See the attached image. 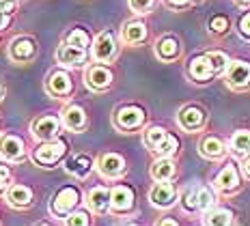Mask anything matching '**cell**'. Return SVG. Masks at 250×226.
<instances>
[{"mask_svg":"<svg viewBox=\"0 0 250 226\" xmlns=\"http://www.w3.org/2000/svg\"><path fill=\"white\" fill-rule=\"evenodd\" d=\"M145 123V112L138 106H125L119 108L114 114V125L119 129H136Z\"/></svg>","mask_w":250,"mask_h":226,"instance_id":"6da1fadb","label":"cell"},{"mask_svg":"<svg viewBox=\"0 0 250 226\" xmlns=\"http://www.w3.org/2000/svg\"><path fill=\"white\" fill-rule=\"evenodd\" d=\"M117 54V43H114V37L110 30H104L97 35L95 43H93V59L100 62H108L114 59Z\"/></svg>","mask_w":250,"mask_h":226,"instance_id":"7a4b0ae2","label":"cell"},{"mask_svg":"<svg viewBox=\"0 0 250 226\" xmlns=\"http://www.w3.org/2000/svg\"><path fill=\"white\" fill-rule=\"evenodd\" d=\"M227 84L233 88H244L250 84V65L244 61H233L227 67Z\"/></svg>","mask_w":250,"mask_h":226,"instance_id":"3957f363","label":"cell"},{"mask_svg":"<svg viewBox=\"0 0 250 226\" xmlns=\"http://www.w3.org/2000/svg\"><path fill=\"white\" fill-rule=\"evenodd\" d=\"M78 201H80V194H78L76 187H62L52 201V211L56 215H67L71 213V209L78 205Z\"/></svg>","mask_w":250,"mask_h":226,"instance_id":"277c9868","label":"cell"},{"mask_svg":"<svg viewBox=\"0 0 250 226\" xmlns=\"http://www.w3.org/2000/svg\"><path fill=\"white\" fill-rule=\"evenodd\" d=\"M62 153H65V143H61V140H50V143H43L41 146L35 149V162H39V164L43 166H50L54 164V162H59Z\"/></svg>","mask_w":250,"mask_h":226,"instance_id":"5b68a950","label":"cell"},{"mask_svg":"<svg viewBox=\"0 0 250 226\" xmlns=\"http://www.w3.org/2000/svg\"><path fill=\"white\" fill-rule=\"evenodd\" d=\"M0 157L7 162H20L24 160V143L18 136H2L0 138Z\"/></svg>","mask_w":250,"mask_h":226,"instance_id":"8992f818","label":"cell"},{"mask_svg":"<svg viewBox=\"0 0 250 226\" xmlns=\"http://www.w3.org/2000/svg\"><path fill=\"white\" fill-rule=\"evenodd\" d=\"M59 127H61V123L56 117H41L33 123V136L50 143V140H54L59 136Z\"/></svg>","mask_w":250,"mask_h":226,"instance_id":"52a82bcc","label":"cell"},{"mask_svg":"<svg viewBox=\"0 0 250 226\" xmlns=\"http://www.w3.org/2000/svg\"><path fill=\"white\" fill-rule=\"evenodd\" d=\"M175 187L170 185V183H166V181H160V183H155L153 185V190L149 192V201L155 205V207H170V205L175 203Z\"/></svg>","mask_w":250,"mask_h":226,"instance_id":"ba28073f","label":"cell"},{"mask_svg":"<svg viewBox=\"0 0 250 226\" xmlns=\"http://www.w3.org/2000/svg\"><path fill=\"white\" fill-rule=\"evenodd\" d=\"M37 52V45H35L33 39L28 37H20V39H13V43L9 45V54H11L13 61L18 62H24V61H30Z\"/></svg>","mask_w":250,"mask_h":226,"instance_id":"9c48e42d","label":"cell"},{"mask_svg":"<svg viewBox=\"0 0 250 226\" xmlns=\"http://www.w3.org/2000/svg\"><path fill=\"white\" fill-rule=\"evenodd\" d=\"M97 168H100V172L104 177L117 179L119 175H123L125 162H123V157L117 155V153H106V155L100 157V164H97Z\"/></svg>","mask_w":250,"mask_h":226,"instance_id":"30bf717a","label":"cell"},{"mask_svg":"<svg viewBox=\"0 0 250 226\" xmlns=\"http://www.w3.org/2000/svg\"><path fill=\"white\" fill-rule=\"evenodd\" d=\"M110 82H112V73L106 67L95 65L86 71V86H91L93 91H104V88L110 86Z\"/></svg>","mask_w":250,"mask_h":226,"instance_id":"8fae6325","label":"cell"},{"mask_svg":"<svg viewBox=\"0 0 250 226\" xmlns=\"http://www.w3.org/2000/svg\"><path fill=\"white\" fill-rule=\"evenodd\" d=\"M203 123H205V112H203L199 106H186L179 112V125L188 131L203 127Z\"/></svg>","mask_w":250,"mask_h":226,"instance_id":"7c38bea8","label":"cell"},{"mask_svg":"<svg viewBox=\"0 0 250 226\" xmlns=\"http://www.w3.org/2000/svg\"><path fill=\"white\" fill-rule=\"evenodd\" d=\"M110 205L114 211H129L134 205V192L127 185H119L110 192Z\"/></svg>","mask_w":250,"mask_h":226,"instance_id":"4fadbf2b","label":"cell"},{"mask_svg":"<svg viewBox=\"0 0 250 226\" xmlns=\"http://www.w3.org/2000/svg\"><path fill=\"white\" fill-rule=\"evenodd\" d=\"M56 59H59V62H62V65L80 67L82 62L86 61V54H84V50L74 48V45H69V43H62V45H59V50H56Z\"/></svg>","mask_w":250,"mask_h":226,"instance_id":"5bb4252c","label":"cell"},{"mask_svg":"<svg viewBox=\"0 0 250 226\" xmlns=\"http://www.w3.org/2000/svg\"><path fill=\"white\" fill-rule=\"evenodd\" d=\"M48 91L56 97H62L71 91V78L65 71H52L48 76Z\"/></svg>","mask_w":250,"mask_h":226,"instance_id":"9a60e30c","label":"cell"},{"mask_svg":"<svg viewBox=\"0 0 250 226\" xmlns=\"http://www.w3.org/2000/svg\"><path fill=\"white\" fill-rule=\"evenodd\" d=\"M62 123H65V127L71 129V131L84 129V125H86V114H84V110H82L80 106H69V108H65V112H62Z\"/></svg>","mask_w":250,"mask_h":226,"instance_id":"2e32d148","label":"cell"},{"mask_svg":"<svg viewBox=\"0 0 250 226\" xmlns=\"http://www.w3.org/2000/svg\"><path fill=\"white\" fill-rule=\"evenodd\" d=\"M188 73H190L194 80L205 82V80L211 78L213 69H211L209 61H207V56H194V59L190 61V65H188Z\"/></svg>","mask_w":250,"mask_h":226,"instance_id":"e0dca14e","label":"cell"},{"mask_svg":"<svg viewBox=\"0 0 250 226\" xmlns=\"http://www.w3.org/2000/svg\"><path fill=\"white\" fill-rule=\"evenodd\" d=\"M216 185L220 187V190H225V192L235 190V187L239 185V175H237V168L233 166V164H229V166L222 168V170H220V175L216 177Z\"/></svg>","mask_w":250,"mask_h":226,"instance_id":"ac0fdd59","label":"cell"},{"mask_svg":"<svg viewBox=\"0 0 250 226\" xmlns=\"http://www.w3.org/2000/svg\"><path fill=\"white\" fill-rule=\"evenodd\" d=\"M88 207L97 213H104L108 211L110 207V192L106 187H95V190L88 192Z\"/></svg>","mask_w":250,"mask_h":226,"instance_id":"d6986e66","label":"cell"},{"mask_svg":"<svg viewBox=\"0 0 250 226\" xmlns=\"http://www.w3.org/2000/svg\"><path fill=\"white\" fill-rule=\"evenodd\" d=\"M145 37H147V26L143 22H129L121 30V39L125 43H140L145 41Z\"/></svg>","mask_w":250,"mask_h":226,"instance_id":"ffe728a7","label":"cell"},{"mask_svg":"<svg viewBox=\"0 0 250 226\" xmlns=\"http://www.w3.org/2000/svg\"><path fill=\"white\" fill-rule=\"evenodd\" d=\"M155 54L162 61L177 59V54H179V41H177L175 37H164V39H160L158 45H155Z\"/></svg>","mask_w":250,"mask_h":226,"instance_id":"44dd1931","label":"cell"},{"mask_svg":"<svg viewBox=\"0 0 250 226\" xmlns=\"http://www.w3.org/2000/svg\"><path fill=\"white\" fill-rule=\"evenodd\" d=\"M91 168H93V162L88 155H74L67 160V170H69L71 175L80 177V179L86 177L88 172H91Z\"/></svg>","mask_w":250,"mask_h":226,"instance_id":"7402d4cb","label":"cell"},{"mask_svg":"<svg viewBox=\"0 0 250 226\" xmlns=\"http://www.w3.org/2000/svg\"><path fill=\"white\" fill-rule=\"evenodd\" d=\"M7 201L13 207H26V205H30V201H33V192L26 185H13L7 192Z\"/></svg>","mask_w":250,"mask_h":226,"instance_id":"603a6c76","label":"cell"},{"mask_svg":"<svg viewBox=\"0 0 250 226\" xmlns=\"http://www.w3.org/2000/svg\"><path fill=\"white\" fill-rule=\"evenodd\" d=\"M173 175H175V164L168 157H160V160L153 162V166H151V177H153L155 181H168Z\"/></svg>","mask_w":250,"mask_h":226,"instance_id":"cb8c5ba5","label":"cell"},{"mask_svg":"<svg viewBox=\"0 0 250 226\" xmlns=\"http://www.w3.org/2000/svg\"><path fill=\"white\" fill-rule=\"evenodd\" d=\"M201 153L205 157H209V160H218V157L225 155V144H222L218 138L209 136V138H205L201 143Z\"/></svg>","mask_w":250,"mask_h":226,"instance_id":"d4e9b609","label":"cell"},{"mask_svg":"<svg viewBox=\"0 0 250 226\" xmlns=\"http://www.w3.org/2000/svg\"><path fill=\"white\" fill-rule=\"evenodd\" d=\"M231 149L235 151L237 155L250 153V131H246V129L235 131V134H233V138H231Z\"/></svg>","mask_w":250,"mask_h":226,"instance_id":"484cf974","label":"cell"},{"mask_svg":"<svg viewBox=\"0 0 250 226\" xmlns=\"http://www.w3.org/2000/svg\"><path fill=\"white\" fill-rule=\"evenodd\" d=\"M233 215L227 209H216V211L207 213L205 218V226H231Z\"/></svg>","mask_w":250,"mask_h":226,"instance_id":"4316f807","label":"cell"},{"mask_svg":"<svg viewBox=\"0 0 250 226\" xmlns=\"http://www.w3.org/2000/svg\"><path fill=\"white\" fill-rule=\"evenodd\" d=\"M166 136H168V134H166V129H162V127H151L147 134H145V144H147L151 151H155L166 140Z\"/></svg>","mask_w":250,"mask_h":226,"instance_id":"83f0119b","label":"cell"},{"mask_svg":"<svg viewBox=\"0 0 250 226\" xmlns=\"http://www.w3.org/2000/svg\"><path fill=\"white\" fill-rule=\"evenodd\" d=\"M65 43H69V45H74V48H80V50H86L88 48V35L84 33L82 28H74L69 35H67V39H65Z\"/></svg>","mask_w":250,"mask_h":226,"instance_id":"f1b7e54d","label":"cell"},{"mask_svg":"<svg viewBox=\"0 0 250 226\" xmlns=\"http://www.w3.org/2000/svg\"><path fill=\"white\" fill-rule=\"evenodd\" d=\"M207 61H209L213 73H220L229 67V59H227L225 52H209V54H207Z\"/></svg>","mask_w":250,"mask_h":226,"instance_id":"f546056e","label":"cell"},{"mask_svg":"<svg viewBox=\"0 0 250 226\" xmlns=\"http://www.w3.org/2000/svg\"><path fill=\"white\" fill-rule=\"evenodd\" d=\"M177 146H179V143H177L175 136H166V140L153 151V153L158 155V157H170L177 151Z\"/></svg>","mask_w":250,"mask_h":226,"instance_id":"4dcf8cb0","label":"cell"},{"mask_svg":"<svg viewBox=\"0 0 250 226\" xmlns=\"http://www.w3.org/2000/svg\"><path fill=\"white\" fill-rule=\"evenodd\" d=\"M199 209H203V211H209V209L213 207V203H216V198H213V194L207 190V187H201L199 190Z\"/></svg>","mask_w":250,"mask_h":226,"instance_id":"1f68e13d","label":"cell"},{"mask_svg":"<svg viewBox=\"0 0 250 226\" xmlns=\"http://www.w3.org/2000/svg\"><path fill=\"white\" fill-rule=\"evenodd\" d=\"M209 28L213 30V33H225V30L229 28V20L222 18V15H216V18H211Z\"/></svg>","mask_w":250,"mask_h":226,"instance_id":"d6a6232c","label":"cell"},{"mask_svg":"<svg viewBox=\"0 0 250 226\" xmlns=\"http://www.w3.org/2000/svg\"><path fill=\"white\" fill-rule=\"evenodd\" d=\"M129 7L136 13H147L153 7V0H129Z\"/></svg>","mask_w":250,"mask_h":226,"instance_id":"836d02e7","label":"cell"},{"mask_svg":"<svg viewBox=\"0 0 250 226\" xmlns=\"http://www.w3.org/2000/svg\"><path fill=\"white\" fill-rule=\"evenodd\" d=\"M196 201H199V192L190 190V192H188L186 196H184V207L188 209V211H192V209L199 207V203H196Z\"/></svg>","mask_w":250,"mask_h":226,"instance_id":"e575fe53","label":"cell"},{"mask_svg":"<svg viewBox=\"0 0 250 226\" xmlns=\"http://www.w3.org/2000/svg\"><path fill=\"white\" fill-rule=\"evenodd\" d=\"M67 226H88V215L86 213H74L71 218H67Z\"/></svg>","mask_w":250,"mask_h":226,"instance_id":"d590c367","label":"cell"},{"mask_svg":"<svg viewBox=\"0 0 250 226\" xmlns=\"http://www.w3.org/2000/svg\"><path fill=\"white\" fill-rule=\"evenodd\" d=\"M239 33L250 39V13L242 15V20H239Z\"/></svg>","mask_w":250,"mask_h":226,"instance_id":"8d00e7d4","label":"cell"},{"mask_svg":"<svg viewBox=\"0 0 250 226\" xmlns=\"http://www.w3.org/2000/svg\"><path fill=\"white\" fill-rule=\"evenodd\" d=\"M0 11L11 15L15 11V0H0Z\"/></svg>","mask_w":250,"mask_h":226,"instance_id":"74e56055","label":"cell"},{"mask_svg":"<svg viewBox=\"0 0 250 226\" xmlns=\"http://www.w3.org/2000/svg\"><path fill=\"white\" fill-rule=\"evenodd\" d=\"M9 183V168L7 166H0V194H2L4 185Z\"/></svg>","mask_w":250,"mask_h":226,"instance_id":"f35d334b","label":"cell"},{"mask_svg":"<svg viewBox=\"0 0 250 226\" xmlns=\"http://www.w3.org/2000/svg\"><path fill=\"white\" fill-rule=\"evenodd\" d=\"M7 26H9V15L0 11V30H4V28H7Z\"/></svg>","mask_w":250,"mask_h":226,"instance_id":"ab89813d","label":"cell"},{"mask_svg":"<svg viewBox=\"0 0 250 226\" xmlns=\"http://www.w3.org/2000/svg\"><path fill=\"white\" fill-rule=\"evenodd\" d=\"M168 2V7H186L190 0H166Z\"/></svg>","mask_w":250,"mask_h":226,"instance_id":"60d3db41","label":"cell"},{"mask_svg":"<svg viewBox=\"0 0 250 226\" xmlns=\"http://www.w3.org/2000/svg\"><path fill=\"white\" fill-rule=\"evenodd\" d=\"M155 226H179V224H177L175 220H170V218H164V220H160Z\"/></svg>","mask_w":250,"mask_h":226,"instance_id":"b9f144b4","label":"cell"},{"mask_svg":"<svg viewBox=\"0 0 250 226\" xmlns=\"http://www.w3.org/2000/svg\"><path fill=\"white\" fill-rule=\"evenodd\" d=\"M242 168H244V175H246V177L250 179V157H248V160H244V164H242Z\"/></svg>","mask_w":250,"mask_h":226,"instance_id":"7bdbcfd3","label":"cell"},{"mask_svg":"<svg viewBox=\"0 0 250 226\" xmlns=\"http://www.w3.org/2000/svg\"><path fill=\"white\" fill-rule=\"evenodd\" d=\"M237 2H246V4H248V2H250V0H237Z\"/></svg>","mask_w":250,"mask_h":226,"instance_id":"ee69618b","label":"cell"},{"mask_svg":"<svg viewBox=\"0 0 250 226\" xmlns=\"http://www.w3.org/2000/svg\"><path fill=\"white\" fill-rule=\"evenodd\" d=\"M2 93H4V91H2V86H0V99H2Z\"/></svg>","mask_w":250,"mask_h":226,"instance_id":"f6af8a7d","label":"cell"},{"mask_svg":"<svg viewBox=\"0 0 250 226\" xmlns=\"http://www.w3.org/2000/svg\"><path fill=\"white\" fill-rule=\"evenodd\" d=\"M39 226H48V224H39Z\"/></svg>","mask_w":250,"mask_h":226,"instance_id":"bcb514c9","label":"cell"},{"mask_svg":"<svg viewBox=\"0 0 250 226\" xmlns=\"http://www.w3.org/2000/svg\"><path fill=\"white\" fill-rule=\"evenodd\" d=\"M129 226H136V224H129Z\"/></svg>","mask_w":250,"mask_h":226,"instance_id":"7dc6e473","label":"cell"},{"mask_svg":"<svg viewBox=\"0 0 250 226\" xmlns=\"http://www.w3.org/2000/svg\"><path fill=\"white\" fill-rule=\"evenodd\" d=\"M15 2H18V0H15Z\"/></svg>","mask_w":250,"mask_h":226,"instance_id":"c3c4849f","label":"cell"}]
</instances>
